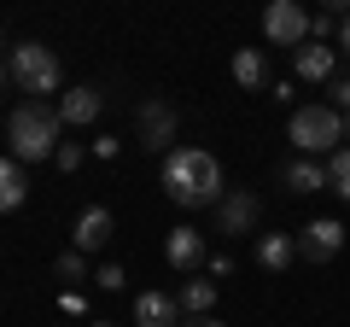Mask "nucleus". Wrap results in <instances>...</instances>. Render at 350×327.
Listing matches in <instances>:
<instances>
[{
    "instance_id": "1",
    "label": "nucleus",
    "mask_w": 350,
    "mask_h": 327,
    "mask_svg": "<svg viewBox=\"0 0 350 327\" xmlns=\"http://www.w3.org/2000/svg\"><path fill=\"white\" fill-rule=\"evenodd\" d=\"M158 181H163V193H170L181 211L222 205V193H228L222 164H216V152H204V146H170L163 164H158Z\"/></svg>"
},
{
    "instance_id": "2",
    "label": "nucleus",
    "mask_w": 350,
    "mask_h": 327,
    "mask_svg": "<svg viewBox=\"0 0 350 327\" xmlns=\"http://www.w3.org/2000/svg\"><path fill=\"white\" fill-rule=\"evenodd\" d=\"M59 112L47 100H24L12 117H6V135H12V158L18 164H41L59 152Z\"/></svg>"
},
{
    "instance_id": "3",
    "label": "nucleus",
    "mask_w": 350,
    "mask_h": 327,
    "mask_svg": "<svg viewBox=\"0 0 350 327\" xmlns=\"http://www.w3.org/2000/svg\"><path fill=\"white\" fill-rule=\"evenodd\" d=\"M286 140L304 152V158H315V152L333 158L338 140H350V135H345V112H333V105H298L292 123H286Z\"/></svg>"
},
{
    "instance_id": "4",
    "label": "nucleus",
    "mask_w": 350,
    "mask_h": 327,
    "mask_svg": "<svg viewBox=\"0 0 350 327\" xmlns=\"http://www.w3.org/2000/svg\"><path fill=\"white\" fill-rule=\"evenodd\" d=\"M12 82L24 94H59V59H53V47H41V41H18L12 47Z\"/></svg>"
},
{
    "instance_id": "5",
    "label": "nucleus",
    "mask_w": 350,
    "mask_h": 327,
    "mask_svg": "<svg viewBox=\"0 0 350 327\" xmlns=\"http://www.w3.org/2000/svg\"><path fill=\"white\" fill-rule=\"evenodd\" d=\"M262 36H269V47H292L298 53L304 41H310V12H304L298 0H275V6L262 12Z\"/></svg>"
},
{
    "instance_id": "6",
    "label": "nucleus",
    "mask_w": 350,
    "mask_h": 327,
    "mask_svg": "<svg viewBox=\"0 0 350 327\" xmlns=\"http://www.w3.org/2000/svg\"><path fill=\"white\" fill-rule=\"evenodd\" d=\"M257 216H262V199L257 193H245V187H228L222 193V205H216V234H251L257 228Z\"/></svg>"
},
{
    "instance_id": "7",
    "label": "nucleus",
    "mask_w": 350,
    "mask_h": 327,
    "mask_svg": "<svg viewBox=\"0 0 350 327\" xmlns=\"http://www.w3.org/2000/svg\"><path fill=\"white\" fill-rule=\"evenodd\" d=\"M338 252H345V222H333V216H315V222L298 234V257L304 263H333Z\"/></svg>"
},
{
    "instance_id": "8",
    "label": "nucleus",
    "mask_w": 350,
    "mask_h": 327,
    "mask_svg": "<svg viewBox=\"0 0 350 327\" xmlns=\"http://www.w3.org/2000/svg\"><path fill=\"white\" fill-rule=\"evenodd\" d=\"M111 211H105V205H88V211L82 216H76V228H70V252H100V246H105V239H111Z\"/></svg>"
},
{
    "instance_id": "9",
    "label": "nucleus",
    "mask_w": 350,
    "mask_h": 327,
    "mask_svg": "<svg viewBox=\"0 0 350 327\" xmlns=\"http://www.w3.org/2000/svg\"><path fill=\"white\" fill-rule=\"evenodd\" d=\"M100 112H105V94L100 88H64L59 94V123H70V129L100 123Z\"/></svg>"
},
{
    "instance_id": "10",
    "label": "nucleus",
    "mask_w": 350,
    "mask_h": 327,
    "mask_svg": "<svg viewBox=\"0 0 350 327\" xmlns=\"http://www.w3.org/2000/svg\"><path fill=\"white\" fill-rule=\"evenodd\" d=\"M163 257H170V269H181V275H193V269L204 263V234L199 228H170V239H163Z\"/></svg>"
},
{
    "instance_id": "11",
    "label": "nucleus",
    "mask_w": 350,
    "mask_h": 327,
    "mask_svg": "<svg viewBox=\"0 0 350 327\" xmlns=\"http://www.w3.org/2000/svg\"><path fill=\"white\" fill-rule=\"evenodd\" d=\"M140 140H146V152H170V140H175V105H163V100L140 105Z\"/></svg>"
},
{
    "instance_id": "12",
    "label": "nucleus",
    "mask_w": 350,
    "mask_h": 327,
    "mask_svg": "<svg viewBox=\"0 0 350 327\" xmlns=\"http://www.w3.org/2000/svg\"><path fill=\"white\" fill-rule=\"evenodd\" d=\"M135 322L140 327H181L187 315H181V304H175L170 292H140L135 298Z\"/></svg>"
},
{
    "instance_id": "13",
    "label": "nucleus",
    "mask_w": 350,
    "mask_h": 327,
    "mask_svg": "<svg viewBox=\"0 0 350 327\" xmlns=\"http://www.w3.org/2000/svg\"><path fill=\"white\" fill-rule=\"evenodd\" d=\"M333 64H338V53L327 47V41H304V47L292 53V70H298L304 82H327V76H333Z\"/></svg>"
},
{
    "instance_id": "14",
    "label": "nucleus",
    "mask_w": 350,
    "mask_h": 327,
    "mask_svg": "<svg viewBox=\"0 0 350 327\" xmlns=\"http://www.w3.org/2000/svg\"><path fill=\"white\" fill-rule=\"evenodd\" d=\"M292 257H298V239L292 234H262L257 239V269H269V275L292 269Z\"/></svg>"
},
{
    "instance_id": "15",
    "label": "nucleus",
    "mask_w": 350,
    "mask_h": 327,
    "mask_svg": "<svg viewBox=\"0 0 350 327\" xmlns=\"http://www.w3.org/2000/svg\"><path fill=\"white\" fill-rule=\"evenodd\" d=\"M24 199H29V176H24V164H18V158H0V216L18 211Z\"/></svg>"
},
{
    "instance_id": "16",
    "label": "nucleus",
    "mask_w": 350,
    "mask_h": 327,
    "mask_svg": "<svg viewBox=\"0 0 350 327\" xmlns=\"http://www.w3.org/2000/svg\"><path fill=\"white\" fill-rule=\"evenodd\" d=\"M234 82H239L245 94L269 82V59H262V47H239V53H234Z\"/></svg>"
},
{
    "instance_id": "17",
    "label": "nucleus",
    "mask_w": 350,
    "mask_h": 327,
    "mask_svg": "<svg viewBox=\"0 0 350 327\" xmlns=\"http://www.w3.org/2000/svg\"><path fill=\"white\" fill-rule=\"evenodd\" d=\"M286 187H292V193H321V187H327V164L292 158V164H286Z\"/></svg>"
},
{
    "instance_id": "18",
    "label": "nucleus",
    "mask_w": 350,
    "mask_h": 327,
    "mask_svg": "<svg viewBox=\"0 0 350 327\" xmlns=\"http://www.w3.org/2000/svg\"><path fill=\"white\" fill-rule=\"evenodd\" d=\"M175 304H181V315H211V304H216V287H211V280H187Z\"/></svg>"
},
{
    "instance_id": "19",
    "label": "nucleus",
    "mask_w": 350,
    "mask_h": 327,
    "mask_svg": "<svg viewBox=\"0 0 350 327\" xmlns=\"http://www.w3.org/2000/svg\"><path fill=\"white\" fill-rule=\"evenodd\" d=\"M327 187H333L338 199H350V146H338L333 158H327Z\"/></svg>"
},
{
    "instance_id": "20",
    "label": "nucleus",
    "mask_w": 350,
    "mask_h": 327,
    "mask_svg": "<svg viewBox=\"0 0 350 327\" xmlns=\"http://www.w3.org/2000/svg\"><path fill=\"white\" fill-rule=\"evenodd\" d=\"M59 280H88V257L82 252H59Z\"/></svg>"
},
{
    "instance_id": "21",
    "label": "nucleus",
    "mask_w": 350,
    "mask_h": 327,
    "mask_svg": "<svg viewBox=\"0 0 350 327\" xmlns=\"http://www.w3.org/2000/svg\"><path fill=\"white\" fill-rule=\"evenodd\" d=\"M53 158H59V170H76V164H82V146H76V140H59Z\"/></svg>"
},
{
    "instance_id": "22",
    "label": "nucleus",
    "mask_w": 350,
    "mask_h": 327,
    "mask_svg": "<svg viewBox=\"0 0 350 327\" xmlns=\"http://www.w3.org/2000/svg\"><path fill=\"white\" fill-rule=\"evenodd\" d=\"M94 287L117 292V287H123V269H117V263H100V275H94Z\"/></svg>"
},
{
    "instance_id": "23",
    "label": "nucleus",
    "mask_w": 350,
    "mask_h": 327,
    "mask_svg": "<svg viewBox=\"0 0 350 327\" xmlns=\"http://www.w3.org/2000/svg\"><path fill=\"white\" fill-rule=\"evenodd\" d=\"M333 24H338L333 12H321V18H310V41H327V36H333Z\"/></svg>"
},
{
    "instance_id": "24",
    "label": "nucleus",
    "mask_w": 350,
    "mask_h": 327,
    "mask_svg": "<svg viewBox=\"0 0 350 327\" xmlns=\"http://www.w3.org/2000/svg\"><path fill=\"white\" fill-rule=\"evenodd\" d=\"M333 112L350 117V76H338V82H333Z\"/></svg>"
},
{
    "instance_id": "25",
    "label": "nucleus",
    "mask_w": 350,
    "mask_h": 327,
    "mask_svg": "<svg viewBox=\"0 0 350 327\" xmlns=\"http://www.w3.org/2000/svg\"><path fill=\"white\" fill-rule=\"evenodd\" d=\"M88 152H94V158H117V140L105 135V140H88Z\"/></svg>"
},
{
    "instance_id": "26",
    "label": "nucleus",
    "mask_w": 350,
    "mask_h": 327,
    "mask_svg": "<svg viewBox=\"0 0 350 327\" xmlns=\"http://www.w3.org/2000/svg\"><path fill=\"white\" fill-rule=\"evenodd\" d=\"M181 327H222V322H216V315H187Z\"/></svg>"
},
{
    "instance_id": "27",
    "label": "nucleus",
    "mask_w": 350,
    "mask_h": 327,
    "mask_svg": "<svg viewBox=\"0 0 350 327\" xmlns=\"http://www.w3.org/2000/svg\"><path fill=\"white\" fill-rule=\"evenodd\" d=\"M338 53H350V18L338 24Z\"/></svg>"
},
{
    "instance_id": "28",
    "label": "nucleus",
    "mask_w": 350,
    "mask_h": 327,
    "mask_svg": "<svg viewBox=\"0 0 350 327\" xmlns=\"http://www.w3.org/2000/svg\"><path fill=\"white\" fill-rule=\"evenodd\" d=\"M6 76H12V70H6V59H0V94H6Z\"/></svg>"
},
{
    "instance_id": "29",
    "label": "nucleus",
    "mask_w": 350,
    "mask_h": 327,
    "mask_svg": "<svg viewBox=\"0 0 350 327\" xmlns=\"http://www.w3.org/2000/svg\"><path fill=\"white\" fill-rule=\"evenodd\" d=\"M88 327H111V322H88Z\"/></svg>"
},
{
    "instance_id": "30",
    "label": "nucleus",
    "mask_w": 350,
    "mask_h": 327,
    "mask_svg": "<svg viewBox=\"0 0 350 327\" xmlns=\"http://www.w3.org/2000/svg\"><path fill=\"white\" fill-rule=\"evenodd\" d=\"M345 135H350V117H345Z\"/></svg>"
}]
</instances>
